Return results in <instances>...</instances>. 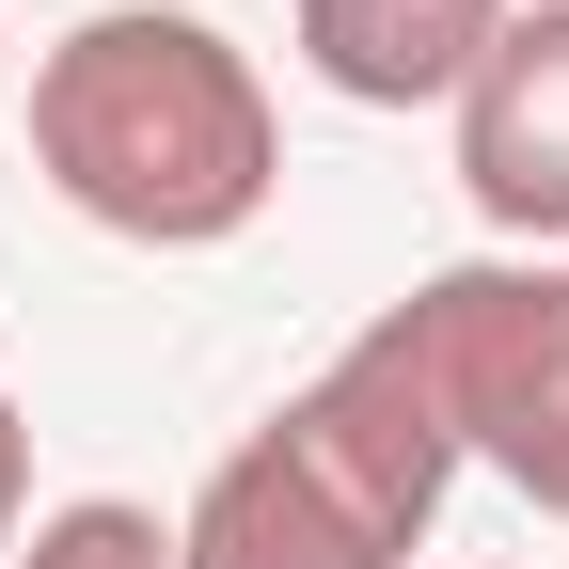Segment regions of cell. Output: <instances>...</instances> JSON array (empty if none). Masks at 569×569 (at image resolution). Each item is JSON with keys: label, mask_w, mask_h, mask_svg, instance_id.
Masks as SVG:
<instances>
[{"label": "cell", "mask_w": 569, "mask_h": 569, "mask_svg": "<svg viewBox=\"0 0 569 569\" xmlns=\"http://www.w3.org/2000/svg\"><path fill=\"white\" fill-rule=\"evenodd\" d=\"M32 159L80 222L142 253H222L284 190V127L238 32L174 17V0H111L32 63Z\"/></svg>", "instance_id": "obj_1"}, {"label": "cell", "mask_w": 569, "mask_h": 569, "mask_svg": "<svg viewBox=\"0 0 569 569\" xmlns=\"http://www.w3.org/2000/svg\"><path fill=\"white\" fill-rule=\"evenodd\" d=\"M459 490V427L380 332H348L332 365L284 396L253 443L190 490L174 569H411Z\"/></svg>", "instance_id": "obj_2"}, {"label": "cell", "mask_w": 569, "mask_h": 569, "mask_svg": "<svg viewBox=\"0 0 569 569\" xmlns=\"http://www.w3.org/2000/svg\"><path fill=\"white\" fill-rule=\"evenodd\" d=\"M365 332L427 380V411L459 427V459H490L538 522H569V269L553 253L427 269L411 301H380Z\"/></svg>", "instance_id": "obj_3"}, {"label": "cell", "mask_w": 569, "mask_h": 569, "mask_svg": "<svg viewBox=\"0 0 569 569\" xmlns=\"http://www.w3.org/2000/svg\"><path fill=\"white\" fill-rule=\"evenodd\" d=\"M459 190L490 238L569 253V0L490 32V63L459 80Z\"/></svg>", "instance_id": "obj_4"}, {"label": "cell", "mask_w": 569, "mask_h": 569, "mask_svg": "<svg viewBox=\"0 0 569 569\" xmlns=\"http://www.w3.org/2000/svg\"><path fill=\"white\" fill-rule=\"evenodd\" d=\"M507 17L522 0H301V63L348 111H459Z\"/></svg>", "instance_id": "obj_5"}, {"label": "cell", "mask_w": 569, "mask_h": 569, "mask_svg": "<svg viewBox=\"0 0 569 569\" xmlns=\"http://www.w3.org/2000/svg\"><path fill=\"white\" fill-rule=\"evenodd\" d=\"M17 569H174V522L127 507V490H80V507H48L17 538Z\"/></svg>", "instance_id": "obj_6"}, {"label": "cell", "mask_w": 569, "mask_h": 569, "mask_svg": "<svg viewBox=\"0 0 569 569\" xmlns=\"http://www.w3.org/2000/svg\"><path fill=\"white\" fill-rule=\"evenodd\" d=\"M0 111H17V80H0Z\"/></svg>", "instance_id": "obj_7"}]
</instances>
